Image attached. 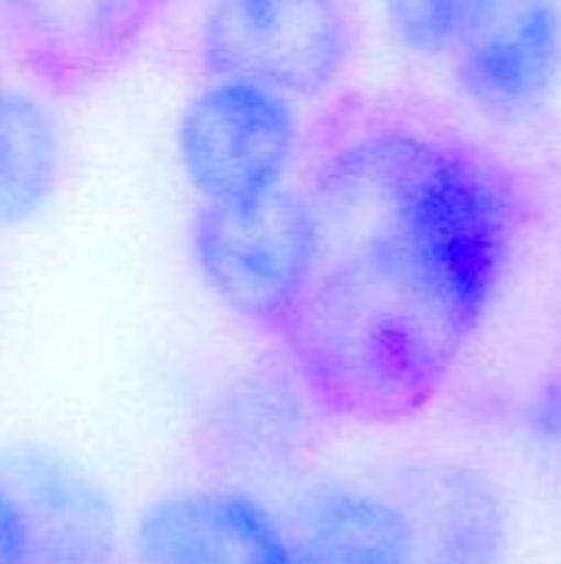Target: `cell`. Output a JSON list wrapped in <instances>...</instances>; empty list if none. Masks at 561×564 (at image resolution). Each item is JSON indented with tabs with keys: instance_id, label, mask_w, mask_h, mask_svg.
<instances>
[{
	"instance_id": "cell-1",
	"label": "cell",
	"mask_w": 561,
	"mask_h": 564,
	"mask_svg": "<svg viewBox=\"0 0 561 564\" xmlns=\"http://www.w3.org/2000/svg\"><path fill=\"white\" fill-rule=\"evenodd\" d=\"M479 324L483 314L427 278L354 254H321L278 337L317 410L393 426L430 406Z\"/></svg>"
},
{
	"instance_id": "cell-2",
	"label": "cell",
	"mask_w": 561,
	"mask_h": 564,
	"mask_svg": "<svg viewBox=\"0 0 561 564\" xmlns=\"http://www.w3.org/2000/svg\"><path fill=\"white\" fill-rule=\"evenodd\" d=\"M188 254L205 288L245 324L281 334L321 264V228L298 185L255 202H198Z\"/></svg>"
},
{
	"instance_id": "cell-3",
	"label": "cell",
	"mask_w": 561,
	"mask_h": 564,
	"mask_svg": "<svg viewBox=\"0 0 561 564\" xmlns=\"http://www.w3.org/2000/svg\"><path fill=\"white\" fill-rule=\"evenodd\" d=\"M298 155V99L255 79L208 76L175 122V162L208 205L255 202L291 185Z\"/></svg>"
},
{
	"instance_id": "cell-4",
	"label": "cell",
	"mask_w": 561,
	"mask_h": 564,
	"mask_svg": "<svg viewBox=\"0 0 561 564\" xmlns=\"http://www.w3.org/2000/svg\"><path fill=\"white\" fill-rule=\"evenodd\" d=\"M354 53L341 0H212L198 26L208 76L265 83L291 99L334 89Z\"/></svg>"
},
{
	"instance_id": "cell-5",
	"label": "cell",
	"mask_w": 561,
	"mask_h": 564,
	"mask_svg": "<svg viewBox=\"0 0 561 564\" xmlns=\"http://www.w3.org/2000/svg\"><path fill=\"white\" fill-rule=\"evenodd\" d=\"M165 0H0L3 43L40 86L76 93L126 63Z\"/></svg>"
},
{
	"instance_id": "cell-6",
	"label": "cell",
	"mask_w": 561,
	"mask_h": 564,
	"mask_svg": "<svg viewBox=\"0 0 561 564\" xmlns=\"http://www.w3.org/2000/svg\"><path fill=\"white\" fill-rule=\"evenodd\" d=\"M460 93L493 119H526L561 76L559 0H493L453 53Z\"/></svg>"
},
{
	"instance_id": "cell-7",
	"label": "cell",
	"mask_w": 561,
	"mask_h": 564,
	"mask_svg": "<svg viewBox=\"0 0 561 564\" xmlns=\"http://www.w3.org/2000/svg\"><path fill=\"white\" fill-rule=\"evenodd\" d=\"M0 482L26 539V564H109L116 555V509L103 486L76 463L20 446L0 456Z\"/></svg>"
},
{
	"instance_id": "cell-8",
	"label": "cell",
	"mask_w": 561,
	"mask_h": 564,
	"mask_svg": "<svg viewBox=\"0 0 561 564\" xmlns=\"http://www.w3.org/2000/svg\"><path fill=\"white\" fill-rule=\"evenodd\" d=\"M393 499L413 532V564H506L509 522L499 489L466 463H417Z\"/></svg>"
},
{
	"instance_id": "cell-9",
	"label": "cell",
	"mask_w": 561,
	"mask_h": 564,
	"mask_svg": "<svg viewBox=\"0 0 561 564\" xmlns=\"http://www.w3.org/2000/svg\"><path fill=\"white\" fill-rule=\"evenodd\" d=\"M278 522L241 492L169 496L136 529V564H284Z\"/></svg>"
},
{
	"instance_id": "cell-10",
	"label": "cell",
	"mask_w": 561,
	"mask_h": 564,
	"mask_svg": "<svg viewBox=\"0 0 561 564\" xmlns=\"http://www.w3.org/2000/svg\"><path fill=\"white\" fill-rule=\"evenodd\" d=\"M294 564H413V532L393 496L317 486L281 529Z\"/></svg>"
},
{
	"instance_id": "cell-11",
	"label": "cell",
	"mask_w": 561,
	"mask_h": 564,
	"mask_svg": "<svg viewBox=\"0 0 561 564\" xmlns=\"http://www.w3.org/2000/svg\"><path fill=\"white\" fill-rule=\"evenodd\" d=\"M301 383L284 370L238 377L212 406L202 430L212 466L238 476H274L291 466L304 440Z\"/></svg>"
},
{
	"instance_id": "cell-12",
	"label": "cell",
	"mask_w": 561,
	"mask_h": 564,
	"mask_svg": "<svg viewBox=\"0 0 561 564\" xmlns=\"http://www.w3.org/2000/svg\"><path fill=\"white\" fill-rule=\"evenodd\" d=\"M63 165V126L46 99L0 83V231L30 225L46 212Z\"/></svg>"
},
{
	"instance_id": "cell-13",
	"label": "cell",
	"mask_w": 561,
	"mask_h": 564,
	"mask_svg": "<svg viewBox=\"0 0 561 564\" xmlns=\"http://www.w3.org/2000/svg\"><path fill=\"white\" fill-rule=\"evenodd\" d=\"M393 40L417 56H453L493 0H380Z\"/></svg>"
},
{
	"instance_id": "cell-14",
	"label": "cell",
	"mask_w": 561,
	"mask_h": 564,
	"mask_svg": "<svg viewBox=\"0 0 561 564\" xmlns=\"http://www.w3.org/2000/svg\"><path fill=\"white\" fill-rule=\"evenodd\" d=\"M0 564H26V539L13 499L0 482Z\"/></svg>"
},
{
	"instance_id": "cell-15",
	"label": "cell",
	"mask_w": 561,
	"mask_h": 564,
	"mask_svg": "<svg viewBox=\"0 0 561 564\" xmlns=\"http://www.w3.org/2000/svg\"><path fill=\"white\" fill-rule=\"evenodd\" d=\"M284 564H294V562H291V555H288V558H284Z\"/></svg>"
},
{
	"instance_id": "cell-16",
	"label": "cell",
	"mask_w": 561,
	"mask_h": 564,
	"mask_svg": "<svg viewBox=\"0 0 561 564\" xmlns=\"http://www.w3.org/2000/svg\"><path fill=\"white\" fill-rule=\"evenodd\" d=\"M0 40H3V30H0Z\"/></svg>"
}]
</instances>
